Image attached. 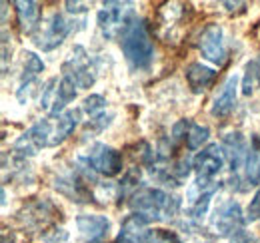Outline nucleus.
I'll return each instance as SVG.
<instances>
[{
  "label": "nucleus",
  "mask_w": 260,
  "mask_h": 243,
  "mask_svg": "<svg viewBox=\"0 0 260 243\" xmlns=\"http://www.w3.org/2000/svg\"><path fill=\"white\" fill-rule=\"evenodd\" d=\"M146 243H180V239L172 233V231H166V229H156L152 231L150 239Z\"/></svg>",
  "instance_id": "23"
},
{
  "label": "nucleus",
  "mask_w": 260,
  "mask_h": 243,
  "mask_svg": "<svg viewBox=\"0 0 260 243\" xmlns=\"http://www.w3.org/2000/svg\"><path fill=\"white\" fill-rule=\"evenodd\" d=\"M258 80H260V72H258L256 62H248L246 74H244V80H242V92H244L246 96H250V94L254 92V86H256Z\"/></svg>",
  "instance_id": "21"
},
{
  "label": "nucleus",
  "mask_w": 260,
  "mask_h": 243,
  "mask_svg": "<svg viewBox=\"0 0 260 243\" xmlns=\"http://www.w3.org/2000/svg\"><path fill=\"white\" fill-rule=\"evenodd\" d=\"M120 48L124 52V58L134 70H146L152 64L154 56V44L152 36L142 18H134L126 30L120 36Z\"/></svg>",
  "instance_id": "1"
},
{
  "label": "nucleus",
  "mask_w": 260,
  "mask_h": 243,
  "mask_svg": "<svg viewBox=\"0 0 260 243\" xmlns=\"http://www.w3.org/2000/svg\"><path fill=\"white\" fill-rule=\"evenodd\" d=\"M128 2H104L102 10L98 12V26L102 28L104 36L112 38L114 34H120L132 24L136 18Z\"/></svg>",
  "instance_id": "3"
},
{
  "label": "nucleus",
  "mask_w": 260,
  "mask_h": 243,
  "mask_svg": "<svg viewBox=\"0 0 260 243\" xmlns=\"http://www.w3.org/2000/svg\"><path fill=\"white\" fill-rule=\"evenodd\" d=\"M62 78H66L74 88H90L94 84L90 56L82 46H74L72 54L62 64Z\"/></svg>",
  "instance_id": "4"
},
{
  "label": "nucleus",
  "mask_w": 260,
  "mask_h": 243,
  "mask_svg": "<svg viewBox=\"0 0 260 243\" xmlns=\"http://www.w3.org/2000/svg\"><path fill=\"white\" fill-rule=\"evenodd\" d=\"M236 84H238V76L234 74L222 84L220 92L214 96L212 108H210V114L214 118H226L232 114V110L236 106Z\"/></svg>",
  "instance_id": "12"
},
{
  "label": "nucleus",
  "mask_w": 260,
  "mask_h": 243,
  "mask_svg": "<svg viewBox=\"0 0 260 243\" xmlns=\"http://www.w3.org/2000/svg\"><path fill=\"white\" fill-rule=\"evenodd\" d=\"M74 98H76V90L66 78L62 80L50 78L44 84V90L40 96V106L44 110H48L50 116H60V114H64L66 104H70Z\"/></svg>",
  "instance_id": "5"
},
{
  "label": "nucleus",
  "mask_w": 260,
  "mask_h": 243,
  "mask_svg": "<svg viewBox=\"0 0 260 243\" xmlns=\"http://www.w3.org/2000/svg\"><path fill=\"white\" fill-rule=\"evenodd\" d=\"M222 166H224V159H222L218 146H208L206 150H202L192 161V168L196 172V183L216 185L214 178L220 174Z\"/></svg>",
  "instance_id": "8"
},
{
  "label": "nucleus",
  "mask_w": 260,
  "mask_h": 243,
  "mask_svg": "<svg viewBox=\"0 0 260 243\" xmlns=\"http://www.w3.org/2000/svg\"><path fill=\"white\" fill-rule=\"evenodd\" d=\"M198 50L208 62L224 66L228 60V50L224 44V32L218 24H208L198 36Z\"/></svg>",
  "instance_id": "6"
},
{
  "label": "nucleus",
  "mask_w": 260,
  "mask_h": 243,
  "mask_svg": "<svg viewBox=\"0 0 260 243\" xmlns=\"http://www.w3.org/2000/svg\"><path fill=\"white\" fill-rule=\"evenodd\" d=\"M128 206L142 215L146 221L152 219H166L172 217L178 210V199L168 195L162 189L156 187H142L138 191H134V195L130 197Z\"/></svg>",
  "instance_id": "2"
},
{
  "label": "nucleus",
  "mask_w": 260,
  "mask_h": 243,
  "mask_svg": "<svg viewBox=\"0 0 260 243\" xmlns=\"http://www.w3.org/2000/svg\"><path fill=\"white\" fill-rule=\"evenodd\" d=\"M150 235L152 231L148 229V221L142 215L132 213L122 221L116 243H146L150 239Z\"/></svg>",
  "instance_id": "11"
},
{
  "label": "nucleus",
  "mask_w": 260,
  "mask_h": 243,
  "mask_svg": "<svg viewBox=\"0 0 260 243\" xmlns=\"http://www.w3.org/2000/svg\"><path fill=\"white\" fill-rule=\"evenodd\" d=\"M24 68H22V78H20V86H32V82L38 78V74L44 70V62L40 60L36 54L26 52L24 54Z\"/></svg>",
  "instance_id": "19"
},
{
  "label": "nucleus",
  "mask_w": 260,
  "mask_h": 243,
  "mask_svg": "<svg viewBox=\"0 0 260 243\" xmlns=\"http://www.w3.org/2000/svg\"><path fill=\"white\" fill-rule=\"evenodd\" d=\"M110 120H112V114L110 116H98V118H94V120H90V124L86 126V132L84 134H98V132H102L108 124H110Z\"/></svg>",
  "instance_id": "24"
},
{
  "label": "nucleus",
  "mask_w": 260,
  "mask_h": 243,
  "mask_svg": "<svg viewBox=\"0 0 260 243\" xmlns=\"http://www.w3.org/2000/svg\"><path fill=\"white\" fill-rule=\"evenodd\" d=\"M16 6V16H18V24L24 34H34V30L40 24V8L36 2L30 0H18L14 2Z\"/></svg>",
  "instance_id": "16"
},
{
  "label": "nucleus",
  "mask_w": 260,
  "mask_h": 243,
  "mask_svg": "<svg viewBox=\"0 0 260 243\" xmlns=\"http://www.w3.org/2000/svg\"><path fill=\"white\" fill-rule=\"evenodd\" d=\"M76 225L78 231L86 235L90 241H100L110 229V221L104 215H78Z\"/></svg>",
  "instance_id": "15"
},
{
  "label": "nucleus",
  "mask_w": 260,
  "mask_h": 243,
  "mask_svg": "<svg viewBox=\"0 0 260 243\" xmlns=\"http://www.w3.org/2000/svg\"><path fill=\"white\" fill-rule=\"evenodd\" d=\"M2 243H6V239H2Z\"/></svg>",
  "instance_id": "27"
},
{
  "label": "nucleus",
  "mask_w": 260,
  "mask_h": 243,
  "mask_svg": "<svg viewBox=\"0 0 260 243\" xmlns=\"http://www.w3.org/2000/svg\"><path fill=\"white\" fill-rule=\"evenodd\" d=\"M248 219H260V189L254 193V197L248 204Z\"/></svg>",
  "instance_id": "25"
},
{
  "label": "nucleus",
  "mask_w": 260,
  "mask_h": 243,
  "mask_svg": "<svg viewBox=\"0 0 260 243\" xmlns=\"http://www.w3.org/2000/svg\"><path fill=\"white\" fill-rule=\"evenodd\" d=\"M246 178L250 185L260 183V140L256 136L252 138V146L246 155Z\"/></svg>",
  "instance_id": "18"
},
{
  "label": "nucleus",
  "mask_w": 260,
  "mask_h": 243,
  "mask_svg": "<svg viewBox=\"0 0 260 243\" xmlns=\"http://www.w3.org/2000/svg\"><path fill=\"white\" fill-rule=\"evenodd\" d=\"M70 32V26L64 20L62 14L54 12L42 26V30L34 36V42L40 50H54L56 46H60L64 42V38Z\"/></svg>",
  "instance_id": "10"
},
{
  "label": "nucleus",
  "mask_w": 260,
  "mask_h": 243,
  "mask_svg": "<svg viewBox=\"0 0 260 243\" xmlns=\"http://www.w3.org/2000/svg\"><path fill=\"white\" fill-rule=\"evenodd\" d=\"M184 76H186V82H188L190 90L196 92V94H200V92H204L206 88H210V86L214 84V80H216V70L204 66V64H200V62H192V64L186 66Z\"/></svg>",
  "instance_id": "14"
},
{
  "label": "nucleus",
  "mask_w": 260,
  "mask_h": 243,
  "mask_svg": "<svg viewBox=\"0 0 260 243\" xmlns=\"http://www.w3.org/2000/svg\"><path fill=\"white\" fill-rule=\"evenodd\" d=\"M244 225V215H242V210L236 201H224L216 208V212L212 215V227L218 235H234L242 229Z\"/></svg>",
  "instance_id": "9"
},
{
  "label": "nucleus",
  "mask_w": 260,
  "mask_h": 243,
  "mask_svg": "<svg viewBox=\"0 0 260 243\" xmlns=\"http://www.w3.org/2000/svg\"><path fill=\"white\" fill-rule=\"evenodd\" d=\"M222 150L226 153V159L230 164V170L232 174H236L240 170V166L244 164L248 150H246V142L242 138V134L234 132V134H226L224 140H222Z\"/></svg>",
  "instance_id": "13"
},
{
  "label": "nucleus",
  "mask_w": 260,
  "mask_h": 243,
  "mask_svg": "<svg viewBox=\"0 0 260 243\" xmlns=\"http://www.w3.org/2000/svg\"><path fill=\"white\" fill-rule=\"evenodd\" d=\"M54 187L66 195L68 199H72V201H90V191L86 189V185L80 182L76 176H64V178H58L56 183H54Z\"/></svg>",
  "instance_id": "17"
},
{
  "label": "nucleus",
  "mask_w": 260,
  "mask_h": 243,
  "mask_svg": "<svg viewBox=\"0 0 260 243\" xmlns=\"http://www.w3.org/2000/svg\"><path fill=\"white\" fill-rule=\"evenodd\" d=\"M104 108H106V100H104L102 96H98V94H90V96L84 100V104H82V110H84L86 114H90V116L100 114Z\"/></svg>",
  "instance_id": "22"
},
{
  "label": "nucleus",
  "mask_w": 260,
  "mask_h": 243,
  "mask_svg": "<svg viewBox=\"0 0 260 243\" xmlns=\"http://www.w3.org/2000/svg\"><path fill=\"white\" fill-rule=\"evenodd\" d=\"M210 138V130L206 126H200V124H190V130H188V136H186V146L188 150H198L202 148V144Z\"/></svg>",
  "instance_id": "20"
},
{
  "label": "nucleus",
  "mask_w": 260,
  "mask_h": 243,
  "mask_svg": "<svg viewBox=\"0 0 260 243\" xmlns=\"http://www.w3.org/2000/svg\"><path fill=\"white\" fill-rule=\"evenodd\" d=\"M86 164L106 178H114L122 172V153L106 144H94L86 153Z\"/></svg>",
  "instance_id": "7"
},
{
  "label": "nucleus",
  "mask_w": 260,
  "mask_h": 243,
  "mask_svg": "<svg viewBox=\"0 0 260 243\" xmlns=\"http://www.w3.org/2000/svg\"><path fill=\"white\" fill-rule=\"evenodd\" d=\"M232 243H254V239H252L244 229H240L238 233L232 235Z\"/></svg>",
  "instance_id": "26"
}]
</instances>
